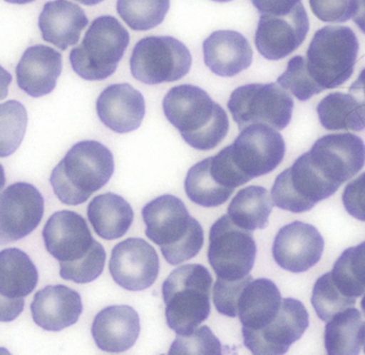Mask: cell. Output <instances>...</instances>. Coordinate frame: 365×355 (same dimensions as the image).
<instances>
[{
    "label": "cell",
    "instance_id": "484cf974",
    "mask_svg": "<svg viewBox=\"0 0 365 355\" xmlns=\"http://www.w3.org/2000/svg\"><path fill=\"white\" fill-rule=\"evenodd\" d=\"M281 293L267 278L251 280L243 289L238 303V317L243 327L260 329L274 320L282 306Z\"/></svg>",
    "mask_w": 365,
    "mask_h": 355
},
{
    "label": "cell",
    "instance_id": "7dc6e473",
    "mask_svg": "<svg viewBox=\"0 0 365 355\" xmlns=\"http://www.w3.org/2000/svg\"><path fill=\"white\" fill-rule=\"evenodd\" d=\"M213 1H217V2H228V1H232V0H213Z\"/></svg>",
    "mask_w": 365,
    "mask_h": 355
},
{
    "label": "cell",
    "instance_id": "b9f144b4",
    "mask_svg": "<svg viewBox=\"0 0 365 355\" xmlns=\"http://www.w3.org/2000/svg\"><path fill=\"white\" fill-rule=\"evenodd\" d=\"M349 93L352 94L365 108V68L360 73L356 81L350 86Z\"/></svg>",
    "mask_w": 365,
    "mask_h": 355
},
{
    "label": "cell",
    "instance_id": "f1b7e54d",
    "mask_svg": "<svg viewBox=\"0 0 365 355\" xmlns=\"http://www.w3.org/2000/svg\"><path fill=\"white\" fill-rule=\"evenodd\" d=\"M273 205L272 197L266 188L247 186L239 190L232 198L227 214L237 226L254 231L268 226Z\"/></svg>",
    "mask_w": 365,
    "mask_h": 355
},
{
    "label": "cell",
    "instance_id": "1f68e13d",
    "mask_svg": "<svg viewBox=\"0 0 365 355\" xmlns=\"http://www.w3.org/2000/svg\"><path fill=\"white\" fill-rule=\"evenodd\" d=\"M333 282L345 297L356 299L365 294V242L348 248L331 271Z\"/></svg>",
    "mask_w": 365,
    "mask_h": 355
},
{
    "label": "cell",
    "instance_id": "3957f363",
    "mask_svg": "<svg viewBox=\"0 0 365 355\" xmlns=\"http://www.w3.org/2000/svg\"><path fill=\"white\" fill-rule=\"evenodd\" d=\"M115 163L112 152L103 143L83 140L76 143L51 173V185L61 202L78 205L106 185Z\"/></svg>",
    "mask_w": 365,
    "mask_h": 355
},
{
    "label": "cell",
    "instance_id": "8fae6325",
    "mask_svg": "<svg viewBox=\"0 0 365 355\" xmlns=\"http://www.w3.org/2000/svg\"><path fill=\"white\" fill-rule=\"evenodd\" d=\"M339 186L327 180L314 166L309 152L297 158L292 167L277 175L271 197L279 209L303 213L332 196Z\"/></svg>",
    "mask_w": 365,
    "mask_h": 355
},
{
    "label": "cell",
    "instance_id": "d6a6232c",
    "mask_svg": "<svg viewBox=\"0 0 365 355\" xmlns=\"http://www.w3.org/2000/svg\"><path fill=\"white\" fill-rule=\"evenodd\" d=\"M170 0H118L117 12L136 31H147L163 23Z\"/></svg>",
    "mask_w": 365,
    "mask_h": 355
},
{
    "label": "cell",
    "instance_id": "4dcf8cb0",
    "mask_svg": "<svg viewBox=\"0 0 365 355\" xmlns=\"http://www.w3.org/2000/svg\"><path fill=\"white\" fill-rule=\"evenodd\" d=\"M211 158L202 160L187 171L185 190L190 200L205 207H215L228 200L234 188H227L215 181L210 171Z\"/></svg>",
    "mask_w": 365,
    "mask_h": 355
},
{
    "label": "cell",
    "instance_id": "8992f818",
    "mask_svg": "<svg viewBox=\"0 0 365 355\" xmlns=\"http://www.w3.org/2000/svg\"><path fill=\"white\" fill-rule=\"evenodd\" d=\"M359 53L356 34L345 26H326L312 38L307 70L322 89H333L351 77Z\"/></svg>",
    "mask_w": 365,
    "mask_h": 355
},
{
    "label": "cell",
    "instance_id": "30bf717a",
    "mask_svg": "<svg viewBox=\"0 0 365 355\" xmlns=\"http://www.w3.org/2000/svg\"><path fill=\"white\" fill-rule=\"evenodd\" d=\"M251 232L237 226L228 214L212 225L208 259L217 278L239 280L250 275L257 252Z\"/></svg>",
    "mask_w": 365,
    "mask_h": 355
},
{
    "label": "cell",
    "instance_id": "277c9868",
    "mask_svg": "<svg viewBox=\"0 0 365 355\" xmlns=\"http://www.w3.org/2000/svg\"><path fill=\"white\" fill-rule=\"evenodd\" d=\"M211 284L212 276L202 264L181 265L170 274L162 286L170 329L185 335L208 319Z\"/></svg>",
    "mask_w": 365,
    "mask_h": 355
},
{
    "label": "cell",
    "instance_id": "74e56055",
    "mask_svg": "<svg viewBox=\"0 0 365 355\" xmlns=\"http://www.w3.org/2000/svg\"><path fill=\"white\" fill-rule=\"evenodd\" d=\"M251 280H253L251 275L239 280L217 278L213 288V303L217 312L230 318L238 317L239 299L243 289Z\"/></svg>",
    "mask_w": 365,
    "mask_h": 355
},
{
    "label": "cell",
    "instance_id": "44dd1931",
    "mask_svg": "<svg viewBox=\"0 0 365 355\" xmlns=\"http://www.w3.org/2000/svg\"><path fill=\"white\" fill-rule=\"evenodd\" d=\"M31 308L38 326L59 331L78 322L83 303L81 295L73 289L65 284H52L36 293Z\"/></svg>",
    "mask_w": 365,
    "mask_h": 355
},
{
    "label": "cell",
    "instance_id": "2e32d148",
    "mask_svg": "<svg viewBox=\"0 0 365 355\" xmlns=\"http://www.w3.org/2000/svg\"><path fill=\"white\" fill-rule=\"evenodd\" d=\"M159 271V256L145 240L129 237L113 248L110 275L125 290L143 291L149 288L157 280Z\"/></svg>",
    "mask_w": 365,
    "mask_h": 355
},
{
    "label": "cell",
    "instance_id": "f6af8a7d",
    "mask_svg": "<svg viewBox=\"0 0 365 355\" xmlns=\"http://www.w3.org/2000/svg\"><path fill=\"white\" fill-rule=\"evenodd\" d=\"M6 1L9 2V4H31V2L35 1V0H6Z\"/></svg>",
    "mask_w": 365,
    "mask_h": 355
},
{
    "label": "cell",
    "instance_id": "603a6c76",
    "mask_svg": "<svg viewBox=\"0 0 365 355\" xmlns=\"http://www.w3.org/2000/svg\"><path fill=\"white\" fill-rule=\"evenodd\" d=\"M140 331V316L127 305L104 308L96 316L91 329L98 348L108 353L125 352L131 349Z\"/></svg>",
    "mask_w": 365,
    "mask_h": 355
},
{
    "label": "cell",
    "instance_id": "5b68a950",
    "mask_svg": "<svg viewBox=\"0 0 365 355\" xmlns=\"http://www.w3.org/2000/svg\"><path fill=\"white\" fill-rule=\"evenodd\" d=\"M129 43V32L116 17H98L70 53L72 68L86 81H103L116 72Z\"/></svg>",
    "mask_w": 365,
    "mask_h": 355
},
{
    "label": "cell",
    "instance_id": "d6986e66",
    "mask_svg": "<svg viewBox=\"0 0 365 355\" xmlns=\"http://www.w3.org/2000/svg\"><path fill=\"white\" fill-rule=\"evenodd\" d=\"M324 246V239L315 227L294 222L277 232L273 243V258L282 269L302 273L319 262Z\"/></svg>",
    "mask_w": 365,
    "mask_h": 355
},
{
    "label": "cell",
    "instance_id": "52a82bcc",
    "mask_svg": "<svg viewBox=\"0 0 365 355\" xmlns=\"http://www.w3.org/2000/svg\"><path fill=\"white\" fill-rule=\"evenodd\" d=\"M227 106L241 130L253 124L279 130L292 120L294 100L279 83H250L232 91Z\"/></svg>",
    "mask_w": 365,
    "mask_h": 355
},
{
    "label": "cell",
    "instance_id": "f546056e",
    "mask_svg": "<svg viewBox=\"0 0 365 355\" xmlns=\"http://www.w3.org/2000/svg\"><path fill=\"white\" fill-rule=\"evenodd\" d=\"M317 113L327 130L360 132L365 128V108L350 93L333 92L324 96L318 104Z\"/></svg>",
    "mask_w": 365,
    "mask_h": 355
},
{
    "label": "cell",
    "instance_id": "6da1fadb",
    "mask_svg": "<svg viewBox=\"0 0 365 355\" xmlns=\"http://www.w3.org/2000/svg\"><path fill=\"white\" fill-rule=\"evenodd\" d=\"M162 106L168 121L194 149H215L227 135V113L202 88L176 86L166 93Z\"/></svg>",
    "mask_w": 365,
    "mask_h": 355
},
{
    "label": "cell",
    "instance_id": "7402d4cb",
    "mask_svg": "<svg viewBox=\"0 0 365 355\" xmlns=\"http://www.w3.org/2000/svg\"><path fill=\"white\" fill-rule=\"evenodd\" d=\"M63 70V56L46 45L29 47L16 66L19 87L33 98L51 93Z\"/></svg>",
    "mask_w": 365,
    "mask_h": 355
},
{
    "label": "cell",
    "instance_id": "bcb514c9",
    "mask_svg": "<svg viewBox=\"0 0 365 355\" xmlns=\"http://www.w3.org/2000/svg\"><path fill=\"white\" fill-rule=\"evenodd\" d=\"M361 308H362L363 314L365 317V294L363 297L362 302H361Z\"/></svg>",
    "mask_w": 365,
    "mask_h": 355
},
{
    "label": "cell",
    "instance_id": "4fadbf2b",
    "mask_svg": "<svg viewBox=\"0 0 365 355\" xmlns=\"http://www.w3.org/2000/svg\"><path fill=\"white\" fill-rule=\"evenodd\" d=\"M309 326L307 308L298 299H283L272 322L260 329L242 327L245 346L256 355H281L302 337Z\"/></svg>",
    "mask_w": 365,
    "mask_h": 355
},
{
    "label": "cell",
    "instance_id": "60d3db41",
    "mask_svg": "<svg viewBox=\"0 0 365 355\" xmlns=\"http://www.w3.org/2000/svg\"><path fill=\"white\" fill-rule=\"evenodd\" d=\"M262 14L286 15L292 12L301 0H251Z\"/></svg>",
    "mask_w": 365,
    "mask_h": 355
},
{
    "label": "cell",
    "instance_id": "d4e9b609",
    "mask_svg": "<svg viewBox=\"0 0 365 355\" xmlns=\"http://www.w3.org/2000/svg\"><path fill=\"white\" fill-rule=\"evenodd\" d=\"M38 25L44 41L66 51L78 44L88 19L78 4L69 0H53L44 4Z\"/></svg>",
    "mask_w": 365,
    "mask_h": 355
},
{
    "label": "cell",
    "instance_id": "9c48e42d",
    "mask_svg": "<svg viewBox=\"0 0 365 355\" xmlns=\"http://www.w3.org/2000/svg\"><path fill=\"white\" fill-rule=\"evenodd\" d=\"M235 170L247 183L274 170L285 155V141L275 128L253 124L241 130L232 145L224 148Z\"/></svg>",
    "mask_w": 365,
    "mask_h": 355
},
{
    "label": "cell",
    "instance_id": "e575fe53",
    "mask_svg": "<svg viewBox=\"0 0 365 355\" xmlns=\"http://www.w3.org/2000/svg\"><path fill=\"white\" fill-rule=\"evenodd\" d=\"M1 117V158L11 155L22 143L27 126L25 107L16 101H8L0 106Z\"/></svg>",
    "mask_w": 365,
    "mask_h": 355
},
{
    "label": "cell",
    "instance_id": "f35d334b",
    "mask_svg": "<svg viewBox=\"0 0 365 355\" xmlns=\"http://www.w3.org/2000/svg\"><path fill=\"white\" fill-rule=\"evenodd\" d=\"M309 6L324 23H345L356 15L359 0H309Z\"/></svg>",
    "mask_w": 365,
    "mask_h": 355
},
{
    "label": "cell",
    "instance_id": "ba28073f",
    "mask_svg": "<svg viewBox=\"0 0 365 355\" xmlns=\"http://www.w3.org/2000/svg\"><path fill=\"white\" fill-rule=\"evenodd\" d=\"M189 48L173 36H147L136 43L130 59L134 78L146 85L179 81L189 73Z\"/></svg>",
    "mask_w": 365,
    "mask_h": 355
},
{
    "label": "cell",
    "instance_id": "83f0119b",
    "mask_svg": "<svg viewBox=\"0 0 365 355\" xmlns=\"http://www.w3.org/2000/svg\"><path fill=\"white\" fill-rule=\"evenodd\" d=\"M365 322L356 308L335 314L324 329V346L330 355L359 354L364 340Z\"/></svg>",
    "mask_w": 365,
    "mask_h": 355
},
{
    "label": "cell",
    "instance_id": "ac0fdd59",
    "mask_svg": "<svg viewBox=\"0 0 365 355\" xmlns=\"http://www.w3.org/2000/svg\"><path fill=\"white\" fill-rule=\"evenodd\" d=\"M37 267L29 254L19 248L0 252V295L3 322L14 320L24 309V297L38 284Z\"/></svg>",
    "mask_w": 365,
    "mask_h": 355
},
{
    "label": "cell",
    "instance_id": "e0dca14e",
    "mask_svg": "<svg viewBox=\"0 0 365 355\" xmlns=\"http://www.w3.org/2000/svg\"><path fill=\"white\" fill-rule=\"evenodd\" d=\"M309 29V16L302 4L286 15L262 14L256 29V48L267 59H283L299 48Z\"/></svg>",
    "mask_w": 365,
    "mask_h": 355
},
{
    "label": "cell",
    "instance_id": "836d02e7",
    "mask_svg": "<svg viewBox=\"0 0 365 355\" xmlns=\"http://www.w3.org/2000/svg\"><path fill=\"white\" fill-rule=\"evenodd\" d=\"M312 304L320 320L328 322L335 314L356 304V299L345 297L333 282L331 272L318 278L312 294Z\"/></svg>",
    "mask_w": 365,
    "mask_h": 355
},
{
    "label": "cell",
    "instance_id": "4316f807",
    "mask_svg": "<svg viewBox=\"0 0 365 355\" xmlns=\"http://www.w3.org/2000/svg\"><path fill=\"white\" fill-rule=\"evenodd\" d=\"M89 222L96 233L104 240H117L129 231L134 212L125 199L114 192L95 197L87 209Z\"/></svg>",
    "mask_w": 365,
    "mask_h": 355
},
{
    "label": "cell",
    "instance_id": "5bb4252c",
    "mask_svg": "<svg viewBox=\"0 0 365 355\" xmlns=\"http://www.w3.org/2000/svg\"><path fill=\"white\" fill-rule=\"evenodd\" d=\"M44 199L37 187L26 182L11 184L0 196V243L19 241L41 222Z\"/></svg>",
    "mask_w": 365,
    "mask_h": 355
},
{
    "label": "cell",
    "instance_id": "ab89813d",
    "mask_svg": "<svg viewBox=\"0 0 365 355\" xmlns=\"http://www.w3.org/2000/svg\"><path fill=\"white\" fill-rule=\"evenodd\" d=\"M343 203L352 217L365 222V173L347 184L343 192Z\"/></svg>",
    "mask_w": 365,
    "mask_h": 355
},
{
    "label": "cell",
    "instance_id": "7a4b0ae2",
    "mask_svg": "<svg viewBox=\"0 0 365 355\" xmlns=\"http://www.w3.org/2000/svg\"><path fill=\"white\" fill-rule=\"evenodd\" d=\"M142 214L145 233L161 247L170 264L178 265L197 256L204 245V230L181 199L173 195L158 197L145 205Z\"/></svg>",
    "mask_w": 365,
    "mask_h": 355
},
{
    "label": "cell",
    "instance_id": "ffe728a7",
    "mask_svg": "<svg viewBox=\"0 0 365 355\" xmlns=\"http://www.w3.org/2000/svg\"><path fill=\"white\" fill-rule=\"evenodd\" d=\"M145 113L144 96L130 83L108 86L97 100V113L102 123L119 134L138 130Z\"/></svg>",
    "mask_w": 365,
    "mask_h": 355
},
{
    "label": "cell",
    "instance_id": "cb8c5ba5",
    "mask_svg": "<svg viewBox=\"0 0 365 355\" xmlns=\"http://www.w3.org/2000/svg\"><path fill=\"white\" fill-rule=\"evenodd\" d=\"M205 64L222 77H232L252 64L253 51L245 36L232 30L211 34L202 44Z\"/></svg>",
    "mask_w": 365,
    "mask_h": 355
},
{
    "label": "cell",
    "instance_id": "d590c367",
    "mask_svg": "<svg viewBox=\"0 0 365 355\" xmlns=\"http://www.w3.org/2000/svg\"><path fill=\"white\" fill-rule=\"evenodd\" d=\"M277 83L300 101L309 100L324 91L309 74L307 58L302 56H296L289 60L285 72L277 78Z\"/></svg>",
    "mask_w": 365,
    "mask_h": 355
},
{
    "label": "cell",
    "instance_id": "ee69618b",
    "mask_svg": "<svg viewBox=\"0 0 365 355\" xmlns=\"http://www.w3.org/2000/svg\"><path fill=\"white\" fill-rule=\"evenodd\" d=\"M76 1L81 2V4H85V6H95V4H100L103 0H76Z\"/></svg>",
    "mask_w": 365,
    "mask_h": 355
},
{
    "label": "cell",
    "instance_id": "7bdbcfd3",
    "mask_svg": "<svg viewBox=\"0 0 365 355\" xmlns=\"http://www.w3.org/2000/svg\"><path fill=\"white\" fill-rule=\"evenodd\" d=\"M354 21L365 34V0H359L358 11L354 16Z\"/></svg>",
    "mask_w": 365,
    "mask_h": 355
},
{
    "label": "cell",
    "instance_id": "8d00e7d4",
    "mask_svg": "<svg viewBox=\"0 0 365 355\" xmlns=\"http://www.w3.org/2000/svg\"><path fill=\"white\" fill-rule=\"evenodd\" d=\"M170 355L222 354V344L208 326H200L185 335H178L170 349Z\"/></svg>",
    "mask_w": 365,
    "mask_h": 355
},
{
    "label": "cell",
    "instance_id": "c3c4849f",
    "mask_svg": "<svg viewBox=\"0 0 365 355\" xmlns=\"http://www.w3.org/2000/svg\"><path fill=\"white\" fill-rule=\"evenodd\" d=\"M363 349H364V353H365V329H364V340H363Z\"/></svg>",
    "mask_w": 365,
    "mask_h": 355
},
{
    "label": "cell",
    "instance_id": "9a60e30c",
    "mask_svg": "<svg viewBox=\"0 0 365 355\" xmlns=\"http://www.w3.org/2000/svg\"><path fill=\"white\" fill-rule=\"evenodd\" d=\"M309 155L327 180L341 186L364 167L365 143L351 133L326 135L316 140Z\"/></svg>",
    "mask_w": 365,
    "mask_h": 355
},
{
    "label": "cell",
    "instance_id": "7c38bea8",
    "mask_svg": "<svg viewBox=\"0 0 365 355\" xmlns=\"http://www.w3.org/2000/svg\"><path fill=\"white\" fill-rule=\"evenodd\" d=\"M42 237L46 249L59 261L61 269L81 262L101 246L93 239L85 218L68 210L56 212L48 218Z\"/></svg>",
    "mask_w": 365,
    "mask_h": 355
}]
</instances>
